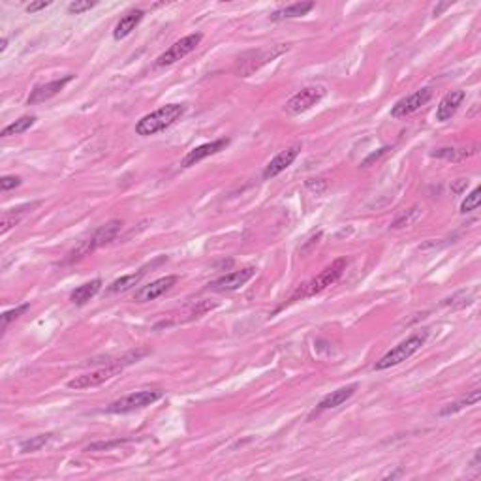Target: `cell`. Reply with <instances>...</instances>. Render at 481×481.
Returning a JSON list of instances; mask_svg holds the SVG:
<instances>
[{"label": "cell", "mask_w": 481, "mask_h": 481, "mask_svg": "<svg viewBox=\"0 0 481 481\" xmlns=\"http://www.w3.org/2000/svg\"><path fill=\"white\" fill-rule=\"evenodd\" d=\"M94 6H96V2H91V0H75V2H72V4L68 6V12L80 15L89 12V10H93Z\"/></svg>", "instance_id": "28"}, {"label": "cell", "mask_w": 481, "mask_h": 481, "mask_svg": "<svg viewBox=\"0 0 481 481\" xmlns=\"http://www.w3.org/2000/svg\"><path fill=\"white\" fill-rule=\"evenodd\" d=\"M21 185V177H15V175H4L2 179H0V190L2 192H8V190H12V188H17Z\"/></svg>", "instance_id": "29"}, {"label": "cell", "mask_w": 481, "mask_h": 481, "mask_svg": "<svg viewBox=\"0 0 481 481\" xmlns=\"http://www.w3.org/2000/svg\"><path fill=\"white\" fill-rule=\"evenodd\" d=\"M100 288H102L100 279H94V281L91 282H85V284H81V286H78L75 290H73L72 295H70V301H72L73 305H78V307L86 305V303L93 299L94 295L100 292Z\"/></svg>", "instance_id": "20"}, {"label": "cell", "mask_w": 481, "mask_h": 481, "mask_svg": "<svg viewBox=\"0 0 481 481\" xmlns=\"http://www.w3.org/2000/svg\"><path fill=\"white\" fill-rule=\"evenodd\" d=\"M145 274H147V267L139 269L137 273L124 274V277H121V279H117V281H113L109 284L108 294H122V292H128V290H132V288L137 286V284L141 282V279H143Z\"/></svg>", "instance_id": "21"}, {"label": "cell", "mask_w": 481, "mask_h": 481, "mask_svg": "<svg viewBox=\"0 0 481 481\" xmlns=\"http://www.w3.org/2000/svg\"><path fill=\"white\" fill-rule=\"evenodd\" d=\"M29 309H30V305L29 303H25V305L17 307V309H12V310H8V312H4V314H2V331L6 329L8 323L14 322V320H17V318H21Z\"/></svg>", "instance_id": "27"}, {"label": "cell", "mask_w": 481, "mask_h": 481, "mask_svg": "<svg viewBox=\"0 0 481 481\" xmlns=\"http://www.w3.org/2000/svg\"><path fill=\"white\" fill-rule=\"evenodd\" d=\"M432 98V89H419L416 93H412L410 96H404L397 102L395 106L391 108V117L393 119H402L408 117L412 113H416L417 109H421L427 102Z\"/></svg>", "instance_id": "9"}, {"label": "cell", "mask_w": 481, "mask_h": 481, "mask_svg": "<svg viewBox=\"0 0 481 481\" xmlns=\"http://www.w3.org/2000/svg\"><path fill=\"white\" fill-rule=\"evenodd\" d=\"M121 228H122L121 220H111V222L100 226V228L94 231L91 237L85 239L78 248H73V250L68 254V261H78V259L89 256L91 252L98 250L100 246H106L108 243H111V241L121 233Z\"/></svg>", "instance_id": "4"}, {"label": "cell", "mask_w": 481, "mask_h": 481, "mask_svg": "<svg viewBox=\"0 0 481 481\" xmlns=\"http://www.w3.org/2000/svg\"><path fill=\"white\" fill-rule=\"evenodd\" d=\"M47 6H51V2H45V0H42V2H32V4L27 6V12H29V14H36V12L45 10Z\"/></svg>", "instance_id": "30"}, {"label": "cell", "mask_w": 481, "mask_h": 481, "mask_svg": "<svg viewBox=\"0 0 481 481\" xmlns=\"http://www.w3.org/2000/svg\"><path fill=\"white\" fill-rule=\"evenodd\" d=\"M314 2H295V4H290V6H284L281 10H277L273 14L269 15L271 21H284V19H295V17H303L307 15L310 10H314Z\"/></svg>", "instance_id": "18"}, {"label": "cell", "mask_w": 481, "mask_h": 481, "mask_svg": "<svg viewBox=\"0 0 481 481\" xmlns=\"http://www.w3.org/2000/svg\"><path fill=\"white\" fill-rule=\"evenodd\" d=\"M143 15L145 12L143 10H139V8H134V10L126 12V14L121 17V21L115 25L113 38H115V40H122V38L130 36V34H132V30H136L137 25L141 23Z\"/></svg>", "instance_id": "17"}, {"label": "cell", "mask_w": 481, "mask_h": 481, "mask_svg": "<svg viewBox=\"0 0 481 481\" xmlns=\"http://www.w3.org/2000/svg\"><path fill=\"white\" fill-rule=\"evenodd\" d=\"M346 266H348V259L337 258L333 263H331V266L325 267L318 277H314L312 281L307 282V284H301V288L295 292V295H292L290 303H294L297 297H312V295L322 294L323 290H327L329 286H333V284L342 277V273L346 271Z\"/></svg>", "instance_id": "3"}, {"label": "cell", "mask_w": 481, "mask_h": 481, "mask_svg": "<svg viewBox=\"0 0 481 481\" xmlns=\"http://www.w3.org/2000/svg\"><path fill=\"white\" fill-rule=\"evenodd\" d=\"M177 284V277L175 274H169V277H164V279H159V281L151 282L147 286L139 288L134 295V301L136 303H149L159 299L165 292H169L173 286Z\"/></svg>", "instance_id": "11"}, {"label": "cell", "mask_w": 481, "mask_h": 481, "mask_svg": "<svg viewBox=\"0 0 481 481\" xmlns=\"http://www.w3.org/2000/svg\"><path fill=\"white\" fill-rule=\"evenodd\" d=\"M419 213H421V209L417 207V205H414V207L408 209L406 213H402L401 216H397L395 222L391 224V228H393V230H399V228H404V226H412V224L417 220Z\"/></svg>", "instance_id": "25"}, {"label": "cell", "mask_w": 481, "mask_h": 481, "mask_svg": "<svg viewBox=\"0 0 481 481\" xmlns=\"http://www.w3.org/2000/svg\"><path fill=\"white\" fill-rule=\"evenodd\" d=\"M465 98H467V94H465V91H460V89L445 94L444 98L440 100L438 108H436V121H449V119L457 113V109L462 106Z\"/></svg>", "instance_id": "15"}, {"label": "cell", "mask_w": 481, "mask_h": 481, "mask_svg": "<svg viewBox=\"0 0 481 481\" xmlns=\"http://www.w3.org/2000/svg\"><path fill=\"white\" fill-rule=\"evenodd\" d=\"M228 143H230V139L222 137V139H215V141H211V143H203L200 145V147H196L192 151H188L187 156L183 159V167H192V165H196L198 162H201V160H205L209 159V156L216 154V152L224 151V149L228 147Z\"/></svg>", "instance_id": "13"}, {"label": "cell", "mask_w": 481, "mask_h": 481, "mask_svg": "<svg viewBox=\"0 0 481 481\" xmlns=\"http://www.w3.org/2000/svg\"><path fill=\"white\" fill-rule=\"evenodd\" d=\"M8 45V38H2V45H0V51H6Z\"/></svg>", "instance_id": "32"}, {"label": "cell", "mask_w": 481, "mask_h": 481, "mask_svg": "<svg viewBox=\"0 0 481 481\" xmlns=\"http://www.w3.org/2000/svg\"><path fill=\"white\" fill-rule=\"evenodd\" d=\"M34 207H38V203H27V205H21V207L10 209V211H6V213L2 215V222H0V233H2V235H6L8 231L12 230L14 226H17V224L21 222L23 218L29 215L30 211H32Z\"/></svg>", "instance_id": "19"}, {"label": "cell", "mask_w": 481, "mask_h": 481, "mask_svg": "<svg viewBox=\"0 0 481 481\" xmlns=\"http://www.w3.org/2000/svg\"><path fill=\"white\" fill-rule=\"evenodd\" d=\"M34 124H36V117L25 115V117H21V119H17L15 122H12V124H8L6 128L0 132V136L2 137L19 136V134H23V132H27L29 128H32Z\"/></svg>", "instance_id": "23"}, {"label": "cell", "mask_w": 481, "mask_h": 481, "mask_svg": "<svg viewBox=\"0 0 481 481\" xmlns=\"http://www.w3.org/2000/svg\"><path fill=\"white\" fill-rule=\"evenodd\" d=\"M145 353L147 352L130 353V355H126V360H122L121 363H119V361H115V363H111V365H108V366H102V368H96V371H91V373L80 374V376H75V378H72V380L68 382V388L75 389V391L98 388V386H102L104 382L115 378L117 374L121 373L122 368H124V365L134 363V361L139 360V357H141V355H145Z\"/></svg>", "instance_id": "2"}, {"label": "cell", "mask_w": 481, "mask_h": 481, "mask_svg": "<svg viewBox=\"0 0 481 481\" xmlns=\"http://www.w3.org/2000/svg\"><path fill=\"white\" fill-rule=\"evenodd\" d=\"M427 335H429L427 331L410 335L406 340H402L401 344H397L393 350H389L386 355H382L380 360L376 361L374 371H386V368H391V366L401 365L402 361L410 360V357H412V355H414V353H416L417 350L425 344Z\"/></svg>", "instance_id": "5"}, {"label": "cell", "mask_w": 481, "mask_h": 481, "mask_svg": "<svg viewBox=\"0 0 481 481\" xmlns=\"http://www.w3.org/2000/svg\"><path fill=\"white\" fill-rule=\"evenodd\" d=\"M254 274H256V269H254V267H244V269L231 271V273L216 279V281H213L209 284V288L215 290V292H233V290L243 288Z\"/></svg>", "instance_id": "10"}, {"label": "cell", "mask_w": 481, "mask_h": 481, "mask_svg": "<svg viewBox=\"0 0 481 481\" xmlns=\"http://www.w3.org/2000/svg\"><path fill=\"white\" fill-rule=\"evenodd\" d=\"M481 203V188L476 187L470 194L462 200V203H460V213L462 215H467V213H472V211H476V209L480 207Z\"/></svg>", "instance_id": "26"}, {"label": "cell", "mask_w": 481, "mask_h": 481, "mask_svg": "<svg viewBox=\"0 0 481 481\" xmlns=\"http://www.w3.org/2000/svg\"><path fill=\"white\" fill-rule=\"evenodd\" d=\"M201 40H203V34H200V32H194V34H188V36L180 38L179 42L173 43L169 49H165L164 53L156 58V62H154V64L156 66L175 64L177 60H180V58H185L187 55H190V53L200 45Z\"/></svg>", "instance_id": "7"}, {"label": "cell", "mask_w": 481, "mask_h": 481, "mask_svg": "<svg viewBox=\"0 0 481 481\" xmlns=\"http://www.w3.org/2000/svg\"><path fill=\"white\" fill-rule=\"evenodd\" d=\"M51 438H53V432L38 434V436H32V438H29V440H23L21 444H19V449H21V453L38 451V449H42L43 445L47 444Z\"/></svg>", "instance_id": "24"}, {"label": "cell", "mask_w": 481, "mask_h": 481, "mask_svg": "<svg viewBox=\"0 0 481 481\" xmlns=\"http://www.w3.org/2000/svg\"><path fill=\"white\" fill-rule=\"evenodd\" d=\"M73 80V75H64V78H60V80H53L49 81V83H45V85H38L32 93H30L29 100H27V104L29 106H36V104H42V102L49 100V98H53V96H57L62 89H64L70 81Z\"/></svg>", "instance_id": "14"}, {"label": "cell", "mask_w": 481, "mask_h": 481, "mask_svg": "<svg viewBox=\"0 0 481 481\" xmlns=\"http://www.w3.org/2000/svg\"><path fill=\"white\" fill-rule=\"evenodd\" d=\"M386 151H389L388 147H386V149H380V151H378V152H374V154H371V156H368V159H366L365 162H363V167H366V165L371 164V162H373V160L380 159L382 154H384V152H386Z\"/></svg>", "instance_id": "31"}, {"label": "cell", "mask_w": 481, "mask_h": 481, "mask_svg": "<svg viewBox=\"0 0 481 481\" xmlns=\"http://www.w3.org/2000/svg\"><path fill=\"white\" fill-rule=\"evenodd\" d=\"M299 152H301V145H294V147H288V149L279 152V154L266 165V169H263V179H273L277 175H281L282 172H286L288 167L294 164L295 159L299 156Z\"/></svg>", "instance_id": "12"}, {"label": "cell", "mask_w": 481, "mask_h": 481, "mask_svg": "<svg viewBox=\"0 0 481 481\" xmlns=\"http://www.w3.org/2000/svg\"><path fill=\"white\" fill-rule=\"evenodd\" d=\"M187 113V106L185 104H167L164 108L152 111L149 115H145L141 121L136 124L137 136H154L159 132H164L165 128H169L172 124L179 121L180 117Z\"/></svg>", "instance_id": "1"}, {"label": "cell", "mask_w": 481, "mask_h": 481, "mask_svg": "<svg viewBox=\"0 0 481 481\" xmlns=\"http://www.w3.org/2000/svg\"><path fill=\"white\" fill-rule=\"evenodd\" d=\"M480 389L476 388L472 389L470 393H468L467 397H462L460 401L457 402H449V404H445L444 408L440 410V416L445 417V416H453V414H457V412H460V410L468 408V406H474V404H478L480 402Z\"/></svg>", "instance_id": "22"}, {"label": "cell", "mask_w": 481, "mask_h": 481, "mask_svg": "<svg viewBox=\"0 0 481 481\" xmlns=\"http://www.w3.org/2000/svg\"><path fill=\"white\" fill-rule=\"evenodd\" d=\"M323 96H325L323 86H305L286 102V111L292 115H301L305 111L314 108Z\"/></svg>", "instance_id": "8"}, {"label": "cell", "mask_w": 481, "mask_h": 481, "mask_svg": "<svg viewBox=\"0 0 481 481\" xmlns=\"http://www.w3.org/2000/svg\"><path fill=\"white\" fill-rule=\"evenodd\" d=\"M162 391L160 389H143V391H136L130 395L122 397L119 401L111 402L108 406L109 414H128V412H136V410L147 408L156 401L162 399Z\"/></svg>", "instance_id": "6"}, {"label": "cell", "mask_w": 481, "mask_h": 481, "mask_svg": "<svg viewBox=\"0 0 481 481\" xmlns=\"http://www.w3.org/2000/svg\"><path fill=\"white\" fill-rule=\"evenodd\" d=\"M357 391V384H350V386H344V388L337 389V391H331L329 395H325L318 404V408L314 410V414H322L325 410H333L342 406L348 399H352L353 393Z\"/></svg>", "instance_id": "16"}]
</instances>
